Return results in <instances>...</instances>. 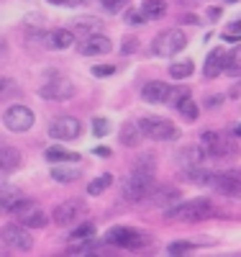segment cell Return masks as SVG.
<instances>
[{"label": "cell", "instance_id": "6da1fadb", "mask_svg": "<svg viewBox=\"0 0 241 257\" xmlns=\"http://www.w3.org/2000/svg\"><path fill=\"white\" fill-rule=\"evenodd\" d=\"M213 216H218V208L208 198H192V201L180 203L177 208L167 211V219H174V221H205Z\"/></svg>", "mask_w": 241, "mask_h": 257}, {"label": "cell", "instance_id": "7a4b0ae2", "mask_svg": "<svg viewBox=\"0 0 241 257\" xmlns=\"http://www.w3.org/2000/svg\"><path fill=\"white\" fill-rule=\"evenodd\" d=\"M200 147L205 149L208 157H218V160H233L238 157V144L233 137L218 134V132H203L200 134Z\"/></svg>", "mask_w": 241, "mask_h": 257}, {"label": "cell", "instance_id": "3957f363", "mask_svg": "<svg viewBox=\"0 0 241 257\" xmlns=\"http://www.w3.org/2000/svg\"><path fill=\"white\" fill-rule=\"evenodd\" d=\"M185 47H187L185 31L167 29V31H162V34L154 36V41H151V54H157V57H172V54H180Z\"/></svg>", "mask_w": 241, "mask_h": 257}, {"label": "cell", "instance_id": "277c9868", "mask_svg": "<svg viewBox=\"0 0 241 257\" xmlns=\"http://www.w3.org/2000/svg\"><path fill=\"white\" fill-rule=\"evenodd\" d=\"M105 244H111V247H126V249H139L144 244H149V237L136 229H131V226H111L105 231V237H103Z\"/></svg>", "mask_w": 241, "mask_h": 257}, {"label": "cell", "instance_id": "5b68a950", "mask_svg": "<svg viewBox=\"0 0 241 257\" xmlns=\"http://www.w3.org/2000/svg\"><path fill=\"white\" fill-rule=\"evenodd\" d=\"M154 190H157L154 178H144V175H136V173L121 183V193H123V198L128 203H139L144 198H151Z\"/></svg>", "mask_w": 241, "mask_h": 257}, {"label": "cell", "instance_id": "8992f818", "mask_svg": "<svg viewBox=\"0 0 241 257\" xmlns=\"http://www.w3.org/2000/svg\"><path fill=\"white\" fill-rule=\"evenodd\" d=\"M139 126H141L144 137L154 139V142H174V139L180 137V128L174 126L172 121H167V118L149 116V118H141V121H139Z\"/></svg>", "mask_w": 241, "mask_h": 257}, {"label": "cell", "instance_id": "52a82bcc", "mask_svg": "<svg viewBox=\"0 0 241 257\" xmlns=\"http://www.w3.org/2000/svg\"><path fill=\"white\" fill-rule=\"evenodd\" d=\"M39 95L44 100H70L75 95V85L57 72H47V82L39 88Z\"/></svg>", "mask_w": 241, "mask_h": 257}, {"label": "cell", "instance_id": "ba28073f", "mask_svg": "<svg viewBox=\"0 0 241 257\" xmlns=\"http://www.w3.org/2000/svg\"><path fill=\"white\" fill-rule=\"evenodd\" d=\"M11 213L18 219V224H24V226H29V229H44V226L49 224L47 213H44V211L39 208V203L26 201V198H21Z\"/></svg>", "mask_w": 241, "mask_h": 257}, {"label": "cell", "instance_id": "9c48e42d", "mask_svg": "<svg viewBox=\"0 0 241 257\" xmlns=\"http://www.w3.org/2000/svg\"><path fill=\"white\" fill-rule=\"evenodd\" d=\"M0 242H3L8 249H16V252H29L34 247V237H31L29 226L18 224V221L3 226V231H0Z\"/></svg>", "mask_w": 241, "mask_h": 257}, {"label": "cell", "instance_id": "30bf717a", "mask_svg": "<svg viewBox=\"0 0 241 257\" xmlns=\"http://www.w3.org/2000/svg\"><path fill=\"white\" fill-rule=\"evenodd\" d=\"M34 121H36L34 111L29 108V105H21V103L11 105V108L3 113V123L11 128V132H16V134L29 132V128L34 126Z\"/></svg>", "mask_w": 241, "mask_h": 257}, {"label": "cell", "instance_id": "8fae6325", "mask_svg": "<svg viewBox=\"0 0 241 257\" xmlns=\"http://www.w3.org/2000/svg\"><path fill=\"white\" fill-rule=\"evenodd\" d=\"M49 137L57 142H72L82 137V123L75 116H59L57 121L49 123Z\"/></svg>", "mask_w": 241, "mask_h": 257}, {"label": "cell", "instance_id": "7c38bea8", "mask_svg": "<svg viewBox=\"0 0 241 257\" xmlns=\"http://www.w3.org/2000/svg\"><path fill=\"white\" fill-rule=\"evenodd\" d=\"M82 213H85V201L82 198H67L54 208L52 219H54L57 226H70L72 221H80Z\"/></svg>", "mask_w": 241, "mask_h": 257}, {"label": "cell", "instance_id": "4fadbf2b", "mask_svg": "<svg viewBox=\"0 0 241 257\" xmlns=\"http://www.w3.org/2000/svg\"><path fill=\"white\" fill-rule=\"evenodd\" d=\"M113 49L111 39L103 36V34H90V36H82L77 41V54L82 57H95V54H108Z\"/></svg>", "mask_w": 241, "mask_h": 257}, {"label": "cell", "instance_id": "5bb4252c", "mask_svg": "<svg viewBox=\"0 0 241 257\" xmlns=\"http://www.w3.org/2000/svg\"><path fill=\"white\" fill-rule=\"evenodd\" d=\"M213 188L218 193H223L228 198L241 201V178L236 173H215L213 175Z\"/></svg>", "mask_w": 241, "mask_h": 257}, {"label": "cell", "instance_id": "9a60e30c", "mask_svg": "<svg viewBox=\"0 0 241 257\" xmlns=\"http://www.w3.org/2000/svg\"><path fill=\"white\" fill-rule=\"evenodd\" d=\"M226 64H228V52H226V49H213V52L205 57L203 75H205L208 80H213V77H218V75H223Z\"/></svg>", "mask_w": 241, "mask_h": 257}, {"label": "cell", "instance_id": "2e32d148", "mask_svg": "<svg viewBox=\"0 0 241 257\" xmlns=\"http://www.w3.org/2000/svg\"><path fill=\"white\" fill-rule=\"evenodd\" d=\"M169 93H172V85H167L162 80H151V82H146L141 88V98L146 103H167Z\"/></svg>", "mask_w": 241, "mask_h": 257}, {"label": "cell", "instance_id": "e0dca14e", "mask_svg": "<svg viewBox=\"0 0 241 257\" xmlns=\"http://www.w3.org/2000/svg\"><path fill=\"white\" fill-rule=\"evenodd\" d=\"M103 24H100V18L95 16H80V18H72L70 21V31L75 36H90V34H100Z\"/></svg>", "mask_w": 241, "mask_h": 257}, {"label": "cell", "instance_id": "ac0fdd59", "mask_svg": "<svg viewBox=\"0 0 241 257\" xmlns=\"http://www.w3.org/2000/svg\"><path fill=\"white\" fill-rule=\"evenodd\" d=\"M205 157H208V155H205V149H203V147H185V149H180V152H177V162H180L185 170L203 165Z\"/></svg>", "mask_w": 241, "mask_h": 257}, {"label": "cell", "instance_id": "d6986e66", "mask_svg": "<svg viewBox=\"0 0 241 257\" xmlns=\"http://www.w3.org/2000/svg\"><path fill=\"white\" fill-rule=\"evenodd\" d=\"M141 137H144V132H141V126H139V121H126L123 126H121V144L123 147H139L141 144Z\"/></svg>", "mask_w": 241, "mask_h": 257}, {"label": "cell", "instance_id": "ffe728a7", "mask_svg": "<svg viewBox=\"0 0 241 257\" xmlns=\"http://www.w3.org/2000/svg\"><path fill=\"white\" fill-rule=\"evenodd\" d=\"M18 201H21V193H18V188L0 183V216H6V213H11V211L16 208V203H18Z\"/></svg>", "mask_w": 241, "mask_h": 257}, {"label": "cell", "instance_id": "44dd1931", "mask_svg": "<svg viewBox=\"0 0 241 257\" xmlns=\"http://www.w3.org/2000/svg\"><path fill=\"white\" fill-rule=\"evenodd\" d=\"M103 249V239L95 237H87V239H77L75 244L67 247V254H95Z\"/></svg>", "mask_w": 241, "mask_h": 257}, {"label": "cell", "instance_id": "7402d4cb", "mask_svg": "<svg viewBox=\"0 0 241 257\" xmlns=\"http://www.w3.org/2000/svg\"><path fill=\"white\" fill-rule=\"evenodd\" d=\"M18 167H21V152L18 149L0 147V170L8 175V173H13V170H18Z\"/></svg>", "mask_w": 241, "mask_h": 257}, {"label": "cell", "instance_id": "603a6c76", "mask_svg": "<svg viewBox=\"0 0 241 257\" xmlns=\"http://www.w3.org/2000/svg\"><path fill=\"white\" fill-rule=\"evenodd\" d=\"M72 41H75V34L70 29H54L52 34H47V44L52 49H67L72 47Z\"/></svg>", "mask_w": 241, "mask_h": 257}, {"label": "cell", "instance_id": "cb8c5ba5", "mask_svg": "<svg viewBox=\"0 0 241 257\" xmlns=\"http://www.w3.org/2000/svg\"><path fill=\"white\" fill-rule=\"evenodd\" d=\"M44 157H47L52 165H59V162H77L80 160V155L77 152H70V149H64V147H49L47 152H44Z\"/></svg>", "mask_w": 241, "mask_h": 257}, {"label": "cell", "instance_id": "d4e9b609", "mask_svg": "<svg viewBox=\"0 0 241 257\" xmlns=\"http://www.w3.org/2000/svg\"><path fill=\"white\" fill-rule=\"evenodd\" d=\"M141 13L146 21H159L167 16V3L164 0H144L141 3Z\"/></svg>", "mask_w": 241, "mask_h": 257}, {"label": "cell", "instance_id": "484cf974", "mask_svg": "<svg viewBox=\"0 0 241 257\" xmlns=\"http://www.w3.org/2000/svg\"><path fill=\"white\" fill-rule=\"evenodd\" d=\"M134 173L144 175V178H154L157 175V160H154V155H141L134 162Z\"/></svg>", "mask_w": 241, "mask_h": 257}, {"label": "cell", "instance_id": "4316f807", "mask_svg": "<svg viewBox=\"0 0 241 257\" xmlns=\"http://www.w3.org/2000/svg\"><path fill=\"white\" fill-rule=\"evenodd\" d=\"M213 175H215V173H210V170H203L200 165L185 170V178H187L190 183H195V185H213Z\"/></svg>", "mask_w": 241, "mask_h": 257}, {"label": "cell", "instance_id": "83f0119b", "mask_svg": "<svg viewBox=\"0 0 241 257\" xmlns=\"http://www.w3.org/2000/svg\"><path fill=\"white\" fill-rule=\"evenodd\" d=\"M52 178H54L57 183H75V180L80 178V173H77L75 167H64V162H59V167L52 170Z\"/></svg>", "mask_w": 241, "mask_h": 257}, {"label": "cell", "instance_id": "f1b7e54d", "mask_svg": "<svg viewBox=\"0 0 241 257\" xmlns=\"http://www.w3.org/2000/svg\"><path fill=\"white\" fill-rule=\"evenodd\" d=\"M111 185H113V175L111 173H103L98 180H93L90 185H87V193H90V196H100V193H105Z\"/></svg>", "mask_w": 241, "mask_h": 257}, {"label": "cell", "instance_id": "f546056e", "mask_svg": "<svg viewBox=\"0 0 241 257\" xmlns=\"http://www.w3.org/2000/svg\"><path fill=\"white\" fill-rule=\"evenodd\" d=\"M192 70H195V64H192L190 59H182V62H174V64H172L169 75H172L174 80H185V77L192 75Z\"/></svg>", "mask_w": 241, "mask_h": 257}, {"label": "cell", "instance_id": "4dcf8cb0", "mask_svg": "<svg viewBox=\"0 0 241 257\" xmlns=\"http://www.w3.org/2000/svg\"><path fill=\"white\" fill-rule=\"evenodd\" d=\"M177 111H180L187 121H195V118H198V105L192 103V98H190V95H187V98H182V100L177 103Z\"/></svg>", "mask_w": 241, "mask_h": 257}, {"label": "cell", "instance_id": "1f68e13d", "mask_svg": "<svg viewBox=\"0 0 241 257\" xmlns=\"http://www.w3.org/2000/svg\"><path fill=\"white\" fill-rule=\"evenodd\" d=\"M18 93H21V88H18L16 80H11V77H3V80H0V100L13 98V95H18Z\"/></svg>", "mask_w": 241, "mask_h": 257}, {"label": "cell", "instance_id": "d6a6232c", "mask_svg": "<svg viewBox=\"0 0 241 257\" xmlns=\"http://www.w3.org/2000/svg\"><path fill=\"white\" fill-rule=\"evenodd\" d=\"M87 237H95V224L93 221H87V224H82V226H77L75 231H72V242H77V239H87Z\"/></svg>", "mask_w": 241, "mask_h": 257}, {"label": "cell", "instance_id": "836d02e7", "mask_svg": "<svg viewBox=\"0 0 241 257\" xmlns=\"http://www.w3.org/2000/svg\"><path fill=\"white\" fill-rule=\"evenodd\" d=\"M154 203H169V201H174V198H180V193L174 190V188H157L154 190Z\"/></svg>", "mask_w": 241, "mask_h": 257}, {"label": "cell", "instance_id": "e575fe53", "mask_svg": "<svg viewBox=\"0 0 241 257\" xmlns=\"http://www.w3.org/2000/svg\"><path fill=\"white\" fill-rule=\"evenodd\" d=\"M226 70L233 72V75H241V49L228 52V64H226Z\"/></svg>", "mask_w": 241, "mask_h": 257}, {"label": "cell", "instance_id": "d590c367", "mask_svg": "<svg viewBox=\"0 0 241 257\" xmlns=\"http://www.w3.org/2000/svg\"><path fill=\"white\" fill-rule=\"evenodd\" d=\"M223 39H228V41H238V39H241V18L231 21V24L226 26V34H223Z\"/></svg>", "mask_w": 241, "mask_h": 257}, {"label": "cell", "instance_id": "8d00e7d4", "mask_svg": "<svg viewBox=\"0 0 241 257\" xmlns=\"http://www.w3.org/2000/svg\"><path fill=\"white\" fill-rule=\"evenodd\" d=\"M100 6H103L108 13H118L121 8L128 6V0H100Z\"/></svg>", "mask_w": 241, "mask_h": 257}, {"label": "cell", "instance_id": "74e56055", "mask_svg": "<svg viewBox=\"0 0 241 257\" xmlns=\"http://www.w3.org/2000/svg\"><path fill=\"white\" fill-rule=\"evenodd\" d=\"M190 249H195L192 242H172V244L167 247L169 254H182V252H190Z\"/></svg>", "mask_w": 241, "mask_h": 257}, {"label": "cell", "instance_id": "f35d334b", "mask_svg": "<svg viewBox=\"0 0 241 257\" xmlns=\"http://www.w3.org/2000/svg\"><path fill=\"white\" fill-rule=\"evenodd\" d=\"M123 18L128 21L131 26H141V24H146V18H144V13H141V11H126V13H123Z\"/></svg>", "mask_w": 241, "mask_h": 257}, {"label": "cell", "instance_id": "ab89813d", "mask_svg": "<svg viewBox=\"0 0 241 257\" xmlns=\"http://www.w3.org/2000/svg\"><path fill=\"white\" fill-rule=\"evenodd\" d=\"M190 95V90L187 88H172V93H169V100H167V105H177L182 98H187Z\"/></svg>", "mask_w": 241, "mask_h": 257}, {"label": "cell", "instance_id": "60d3db41", "mask_svg": "<svg viewBox=\"0 0 241 257\" xmlns=\"http://www.w3.org/2000/svg\"><path fill=\"white\" fill-rule=\"evenodd\" d=\"M93 132H95V137H105L108 132H111V123H108V118H95V121H93Z\"/></svg>", "mask_w": 241, "mask_h": 257}, {"label": "cell", "instance_id": "b9f144b4", "mask_svg": "<svg viewBox=\"0 0 241 257\" xmlns=\"http://www.w3.org/2000/svg\"><path fill=\"white\" fill-rule=\"evenodd\" d=\"M113 72H116L113 64H95V67H93V75L95 77H111Z\"/></svg>", "mask_w": 241, "mask_h": 257}, {"label": "cell", "instance_id": "7bdbcfd3", "mask_svg": "<svg viewBox=\"0 0 241 257\" xmlns=\"http://www.w3.org/2000/svg\"><path fill=\"white\" fill-rule=\"evenodd\" d=\"M52 6H62V8H77V6H82L85 0H49Z\"/></svg>", "mask_w": 241, "mask_h": 257}, {"label": "cell", "instance_id": "ee69618b", "mask_svg": "<svg viewBox=\"0 0 241 257\" xmlns=\"http://www.w3.org/2000/svg\"><path fill=\"white\" fill-rule=\"evenodd\" d=\"M134 49H136V39H128L126 44L121 47V54H131V52H134Z\"/></svg>", "mask_w": 241, "mask_h": 257}, {"label": "cell", "instance_id": "f6af8a7d", "mask_svg": "<svg viewBox=\"0 0 241 257\" xmlns=\"http://www.w3.org/2000/svg\"><path fill=\"white\" fill-rule=\"evenodd\" d=\"M95 155L98 157H111V149L108 147H95Z\"/></svg>", "mask_w": 241, "mask_h": 257}, {"label": "cell", "instance_id": "bcb514c9", "mask_svg": "<svg viewBox=\"0 0 241 257\" xmlns=\"http://www.w3.org/2000/svg\"><path fill=\"white\" fill-rule=\"evenodd\" d=\"M208 18L210 21H218V18H221V8H208Z\"/></svg>", "mask_w": 241, "mask_h": 257}, {"label": "cell", "instance_id": "7dc6e473", "mask_svg": "<svg viewBox=\"0 0 241 257\" xmlns=\"http://www.w3.org/2000/svg\"><path fill=\"white\" fill-rule=\"evenodd\" d=\"M218 103H223V95H215V98H208L205 105H218Z\"/></svg>", "mask_w": 241, "mask_h": 257}, {"label": "cell", "instance_id": "c3c4849f", "mask_svg": "<svg viewBox=\"0 0 241 257\" xmlns=\"http://www.w3.org/2000/svg\"><path fill=\"white\" fill-rule=\"evenodd\" d=\"M174 3H180V6H195V3H203V0H174Z\"/></svg>", "mask_w": 241, "mask_h": 257}, {"label": "cell", "instance_id": "681fc988", "mask_svg": "<svg viewBox=\"0 0 241 257\" xmlns=\"http://www.w3.org/2000/svg\"><path fill=\"white\" fill-rule=\"evenodd\" d=\"M8 52V44H6V41L3 39H0V59H3V54Z\"/></svg>", "mask_w": 241, "mask_h": 257}, {"label": "cell", "instance_id": "f907efd6", "mask_svg": "<svg viewBox=\"0 0 241 257\" xmlns=\"http://www.w3.org/2000/svg\"><path fill=\"white\" fill-rule=\"evenodd\" d=\"M236 137H241V123L236 126Z\"/></svg>", "mask_w": 241, "mask_h": 257}, {"label": "cell", "instance_id": "816d5d0a", "mask_svg": "<svg viewBox=\"0 0 241 257\" xmlns=\"http://www.w3.org/2000/svg\"><path fill=\"white\" fill-rule=\"evenodd\" d=\"M3 178H6V173H3V170H0V180H3Z\"/></svg>", "mask_w": 241, "mask_h": 257}, {"label": "cell", "instance_id": "f5cc1de1", "mask_svg": "<svg viewBox=\"0 0 241 257\" xmlns=\"http://www.w3.org/2000/svg\"><path fill=\"white\" fill-rule=\"evenodd\" d=\"M228 3H236V0H228Z\"/></svg>", "mask_w": 241, "mask_h": 257}, {"label": "cell", "instance_id": "db71d44e", "mask_svg": "<svg viewBox=\"0 0 241 257\" xmlns=\"http://www.w3.org/2000/svg\"><path fill=\"white\" fill-rule=\"evenodd\" d=\"M0 244H3V242H0Z\"/></svg>", "mask_w": 241, "mask_h": 257}]
</instances>
